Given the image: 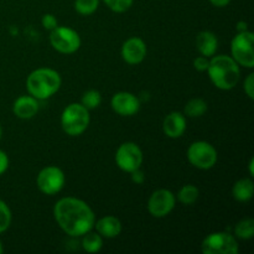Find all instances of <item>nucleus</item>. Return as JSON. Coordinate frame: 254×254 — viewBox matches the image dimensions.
I'll return each mask as SVG.
<instances>
[{
	"instance_id": "obj_29",
	"label": "nucleus",
	"mask_w": 254,
	"mask_h": 254,
	"mask_svg": "<svg viewBox=\"0 0 254 254\" xmlns=\"http://www.w3.org/2000/svg\"><path fill=\"white\" fill-rule=\"evenodd\" d=\"M208 62H210L208 57H205L201 55V56L196 57V59L193 60V67H195V69H197L198 72H203L207 69Z\"/></svg>"
},
{
	"instance_id": "obj_33",
	"label": "nucleus",
	"mask_w": 254,
	"mask_h": 254,
	"mask_svg": "<svg viewBox=\"0 0 254 254\" xmlns=\"http://www.w3.org/2000/svg\"><path fill=\"white\" fill-rule=\"evenodd\" d=\"M237 30H238V32L246 31V30H248V24L246 21H240L237 24Z\"/></svg>"
},
{
	"instance_id": "obj_35",
	"label": "nucleus",
	"mask_w": 254,
	"mask_h": 254,
	"mask_svg": "<svg viewBox=\"0 0 254 254\" xmlns=\"http://www.w3.org/2000/svg\"><path fill=\"white\" fill-rule=\"evenodd\" d=\"M2 252H4V248H2V245H1V242H0V254H1Z\"/></svg>"
},
{
	"instance_id": "obj_30",
	"label": "nucleus",
	"mask_w": 254,
	"mask_h": 254,
	"mask_svg": "<svg viewBox=\"0 0 254 254\" xmlns=\"http://www.w3.org/2000/svg\"><path fill=\"white\" fill-rule=\"evenodd\" d=\"M7 168H9V158L5 151L0 150V175H2L7 170Z\"/></svg>"
},
{
	"instance_id": "obj_20",
	"label": "nucleus",
	"mask_w": 254,
	"mask_h": 254,
	"mask_svg": "<svg viewBox=\"0 0 254 254\" xmlns=\"http://www.w3.org/2000/svg\"><path fill=\"white\" fill-rule=\"evenodd\" d=\"M207 111V103L203 101L202 98H192L186 103L185 116L190 117V118H198V117L203 116Z\"/></svg>"
},
{
	"instance_id": "obj_16",
	"label": "nucleus",
	"mask_w": 254,
	"mask_h": 254,
	"mask_svg": "<svg viewBox=\"0 0 254 254\" xmlns=\"http://www.w3.org/2000/svg\"><path fill=\"white\" fill-rule=\"evenodd\" d=\"M97 233L103 238H116L122 232V223L114 216H104L94 223Z\"/></svg>"
},
{
	"instance_id": "obj_13",
	"label": "nucleus",
	"mask_w": 254,
	"mask_h": 254,
	"mask_svg": "<svg viewBox=\"0 0 254 254\" xmlns=\"http://www.w3.org/2000/svg\"><path fill=\"white\" fill-rule=\"evenodd\" d=\"M122 59L129 64H138L146 56V45L140 37H130L122 46Z\"/></svg>"
},
{
	"instance_id": "obj_18",
	"label": "nucleus",
	"mask_w": 254,
	"mask_h": 254,
	"mask_svg": "<svg viewBox=\"0 0 254 254\" xmlns=\"http://www.w3.org/2000/svg\"><path fill=\"white\" fill-rule=\"evenodd\" d=\"M254 184L252 179H241L235 184L232 189V195L238 202H247L253 197Z\"/></svg>"
},
{
	"instance_id": "obj_21",
	"label": "nucleus",
	"mask_w": 254,
	"mask_h": 254,
	"mask_svg": "<svg viewBox=\"0 0 254 254\" xmlns=\"http://www.w3.org/2000/svg\"><path fill=\"white\" fill-rule=\"evenodd\" d=\"M198 196H200V191H198V189L196 188L195 185L189 184V185L183 186V188L180 189V191L178 192V200L180 201L183 205L190 206V205H193V203L197 201Z\"/></svg>"
},
{
	"instance_id": "obj_4",
	"label": "nucleus",
	"mask_w": 254,
	"mask_h": 254,
	"mask_svg": "<svg viewBox=\"0 0 254 254\" xmlns=\"http://www.w3.org/2000/svg\"><path fill=\"white\" fill-rule=\"evenodd\" d=\"M91 122L89 111L81 103H71L61 114V127L69 136H78L87 130Z\"/></svg>"
},
{
	"instance_id": "obj_25",
	"label": "nucleus",
	"mask_w": 254,
	"mask_h": 254,
	"mask_svg": "<svg viewBox=\"0 0 254 254\" xmlns=\"http://www.w3.org/2000/svg\"><path fill=\"white\" fill-rule=\"evenodd\" d=\"M11 223V211L9 206L0 200V233L5 232Z\"/></svg>"
},
{
	"instance_id": "obj_14",
	"label": "nucleus",
	"mask_w": 254,
	"mask_h": 254,
	"mask_svg": "<svg viewBox=\"0 0 254 254\" xmlns=\"http://www.w3.org/2000/svg\"><path fill=\"white\" fill-rule=\"evenodd\" d=\"M163 130L166 136L171 139H178L185 133L186 118L180 112H171L165 117L163 123Z\"/></svg>"
},
{
	"instance_id": "obj_1",
	"label": "nucleus",
	"mask_w": 254,
	"mask_h": 254,
	"mask_svg": "<svg viewBox=\"0 0 254 254\" xmlns=\"http://www.w3.org/2000/svg\"><path fill=\"white\" fill-rule=\"evenodd\" d=\"M54 216L57 225L71 237H82L93 230L96 215L87 202L81 198L64 197L56 202Z\"/></svg>"
},
{
	"instance_id": "obj_5",
	"label": "nucleus",
	"mask_w": 254,
	"mask_h": 254,
	"mask_svg": "<svg viewBox=\"0 0 254 254\" xmlns=\"http://www.w3.org/2000/svg\"><path fill=\"white\" fill-rule=\"evenodd\" d=\"M253 32L241 31L231 41V57L240 66L253 68L254 67V51H253Z\"/></svg>"
},
{
	"instance_id": "obj_22",
	"label": "nucleus",
	"mask_w": 254,
	"mask_h": 254,
	"mask_svg": "<svg viewBox=\"0 0 254 254\" xmlns=\"http://www.w3.org/2000/svg\"><path fill=\"white\" fill-rule=\"evenodd\" d=\"M236 237L240 240H251L254 237V220L253 218H245L241 220L235 227Z\"/></svg>"
},
{
	"instance_id": "obj_17",
	"label": "nucleus",
	"mask_w": 254,
	"mask_h": 254,
	"mask_svg": "<svg viewBox=\"0 0 254 254\" xmlns=\"http://www.w3.org/2000/svg\"><path fill=\"white\" fill-rule=\"evenodd\" d=\"M196 47L205 57H212L218 49V39L213 32L201 31L196 37Z\"/></svg>"
},
{
	"instance_id": "obj_26",
	"label": "nucleus",
	"mask_w": 254,
	"mask_h": 254,
	"mask_svg": "<svg viewBox=\"0 0 254 254\" xmlns=\"http://www.w3.org/2000/svg\"><path fill=\"white\" fill-rule=\"evenodd\" d=\"M107 6L114 12H124L133 5L134 0H103Z\"/></svg>"
},
{
	"instance_id": "obj_15",
	"label": "nucleus",
	"mask_w": 254,
	"mask_h": 254,
	"mask_svg": "<svg viewBox=\"0 0 254 254\" xmlns=\"http://www.w3.org/2000/svg\"><path fill=\"white\" fill-rule=\"evenodd\" d=\"M12 112L20 119H31L39 112V101L32 96H20L12 104Z\"/></svg>"
},
{
	"instance_id": "obj_24",
	"label": "nucleus",
	"mask_w": 254,
	"mask_h": 254,
	"mask_svg": "<svg viewBox=\"0 0 254 254\" xmlns=\"http://www.w3.org/2000/svg\"><path fill=\"white\" fill-rule=\"evenodd\" d=\"M99 0H76L74 1V9L78 14L88 16L92 15L98 9Z\"/></svg>"
},
{
	"instance_id": "obj_8",
	"label": "nucleus",
	"mask_w": 254,
	"mask_h": 254,
	"mask_svg": "<svg viewBox=\"0 0 254 254\" xmlns=\"http://www.w3.org/2000/svg\"><path fill=\"white\" fill-rule=\"evenodd\" d=\"M50 44L61 54H73L81 47V37L76 30L67 26H57L50 34Z\"/></svg>"
},
{
	"instance_id": "obj_9",
	"label": "nucleus",
	"mask_w": 254,
	"mask_h": 254,
	"mask_svg": "<svg viewBox=\"0 0 254 254\" xmlns=\"http://www.w3.org/2000/svg\"><path fill=\"white\" fill-rule=\"evenodd\" d=\"M66 176L64 171L57 166H46L39 173L36 184L39 190L47 196H54L64 189Z\"/></svg>"
},
{
	"instance_id": "obj_27",
	"label": "nucleus",
	"mask_w": 254,
	"mask_h": 254,
	"mask_svg": "<svg viewBox=\"0 0 254 254\" xmlns=\"http://www.w3.org/2000/svg\"><path fill=\"white\" fill-rule=\"evenodd\" d=\"M41 24L45 29L50 30V31H52V30L56 29V27L59 26L57 19L55 17V15L52 14H45L41 19Z\"/></svg>"
},
{
	"instance_id": "obj_36",
	"label": "nucleus",
	"mask_w": 254,
	"mask_h": 254,
	"mask_svg": "<svg viewBox=\"0 0 254 254\" xmlns=\"http://www.w3.org/2000/svg\"><path fill=\"white\" fill-rule=\"evenodd\" d=\"M1 134H2V129H1V126H0V139H1Z\"/></svg>"
},
{
	"instance_id": "obj_3",
	"label": "nucleus",
	"mask_w": 254,
	"mask_h": 254,
	"mask_svg": "<svg viewBox=\"0 0 254 254\" xmlns=\"http://www.w3.org/2000/svg\"><path fill=\"white\" fill-rule=\"evenodd\" d=\"M62 83L61 76L57 71L47 67L37 68L27 76L26 88L30 96L37 101H44L57 93Z\"/></svg>"
},
{
	"instance_id": "obj_19",
	"label": "nucleus",
	"mask_w": 254,
	"mask_h": 254,
	"mask_svg": "<svg viewBox=\"0 0 254 254\" xmlns=\"http://www.w3.org/2000/svg\"><path fill=\"white\" fill-rule=\"evenodd\" d=\"M103 247V237L97 232H87L82 236V248L88 253H98Z\"/></svg>"
},
{
	"instance_id": "obj_12",
	"label": "nucleus",
	"mask_w": 254,
	"mask_h": 254,
	"mask_svg": "<svg viewBox=\"0 0 254 254\" xmlns=\"http://www.w3.org/2000/svg\"><path fill=\"white\" fill-rule=\"evenodd\" d=\"M111 107L122 117L135 116L140 109V101L130 92H118L111 99Z\"/></svg>"
},
{
	"instance_id": "obj_34",
	"label": "nucleus",
	"mask_w": 254,
	"mask_h": 254,
	"mask_svg": "<svg viewBox=\"0 0 254 254\" xmlns=\"http://www.w3.org/2000/svg\"><path fill=\"white\" fill-rule=\"evenodd\" d=\"M250 174L251 176L254 175V159L253 158L250 160Z\"/></svg>"
},
{
	"instance_id": "obj_11",
	"label": "nucleus",
	"mask_w": 254,
	"mask_h": 254,
	"mask_svg": "<svg viewBox=\"0 0 254 254\" xmlns=\"http://www.w3.org/2000/svg\"><path fill=\"white\" fill-rule=\"evenodd\" d=\"M176 197L170 190L160 189L151 193L148 201V211L153 217H166L175 208Z\"/></svg>"
},
{
	"instance_id": "obj_2",
	"label": "nucleus",
	"mask_w": 254,
	"mask_h": 254,
	"mask_svg": "<svg viewBox=\"0 0 254 254\" xmlns=\"http://www.w3.org/2000/svg\"><path fill=\"white\" fill-rule=\"evenodd\" d=\"M206 71L213 86L222 91H230L235 88L240 81V64L227 55H218V56L213 55L212 57H210Z\"/></svg>"
},
{
	"instance_id": "obj_7",
	"label": "nucleus",
	"mask_w": 254,
	"mask_h": 254,
	"mask_svg": "<svg viewBox=\"0 0 254 254\" xmlns=\"http://www.w3.org/2000/svg\"><path fill=\"white\" fill-rule=\"evenodd\" d=\"M217 150L212 144L198 140L191 144L188 149V160L200 170H210L217 163Z\"/></svg>"
},
{
	"instance_id": "obj_32",
	"label": "nucleus",
	"mask_w": 254,
	"mask_h": 254,
	"mask_svg": "<svg viewBox=\"0 0 254 254\" xmlns=\"http://www.w3.org/2000/svg\"><path fill=\"white\" fill-rule=\"evenodd\" d=\"M208 1H210L211 4L216 7H225L230 4L231 0H208Z\"/></svg>"
},
{
	"instance_id": "obj_10",
	"label": "nucleus",
	"mask_w": 254,
	"mask_h": 254,
	"mask_svg": "<svg viewBox=\"0 0 254 254\" xmlns=\"http://www.w3.org/2000/svg\"><path fill=\"white\" fill-rule=\"evenodd\" d=\"M116 164L124 173H129L140 169L143 164V151L138 144L127 141L119 145L116 153Z\"/></svg>"
},
{
	"instance_id": "obj_31",
	"label": "nucleus",
	"mask_w": 254,
	"mask_h": 254,
	"mask_svg": "<svg viewBox=\"0 0 254 254\" xmlns=\"http://www.w3.org/2000/svg\"><path fill=\"white\" fill-rule=\"evenodd\" d=\"M131 180L134 181L135 184H143L144 180H145V175H144L143 171L140 170V169H136V170L131 171Z\"/></svg>"
},
{
	"instance_id": "obj_6",
	"label": "nucleus",
	"mask_w": 254,
	"mask_h": 254,
	"mask_svg": "<svg viewBox=\"0 0 254 254\" xmlns=\"http://www.w3.org/2000/svg\"><path fill=\"white\" fill-rule=\"evenodd\" d=\"M201 251L205 254H238L240 245L228 232H213L203 238Z\"/></svg>"
},
{
	"instance_id": "obj_23",
	"label": "nucleus",
	"mask_w": 254,
	"mask_h": 254,
	"mask_svg": "<svg viewBox=\"0 0 254 254\" xmlns=\"http://www.w3.org/2000/svg\"><path fill=\"white\" fill-rule=\"evenodd\" d=\"M102 103V94L99 91L96 89H89V91L84 92L83 96H82L81 104L83 107H86L88 111L91 109H96L101 106Z\"/></svg>"
},
{
	"instance_id": "obj_28",
	"label": "nucleus",
	"mask_w": 254,
	"mask_h": 254,
	"mask_svg": "<svg viewBox=\"0 0 254 254\" xmlns=\"http://www.w3.org/2000/svg\"><path fill=\"white\" fill-rule=\"evenodd\" d=\"M243 88H245L246 94H247L251 99H253L254 98V73L248 74L247 78L245 79V83H243Z\"/></svg>"
}]
</instances>
